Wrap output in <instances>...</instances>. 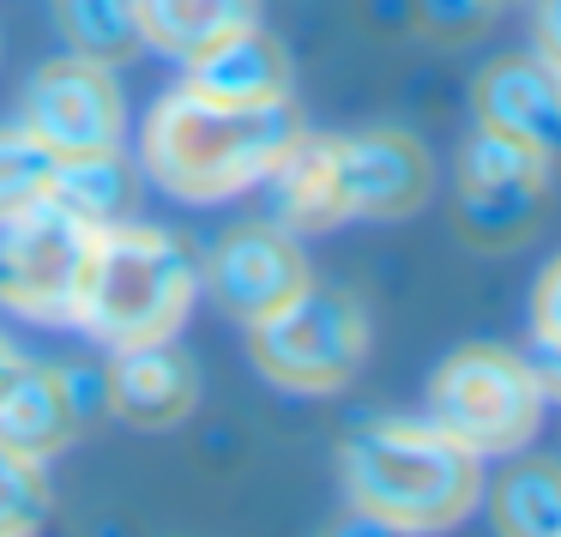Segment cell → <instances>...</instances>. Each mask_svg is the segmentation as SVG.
<instances>
[{
  "instance_id": "7402d4cb",
  "label": "cell",
  "mask_w": 561,
  "mask_h": 537,
  "mask_svg": "<svg viewBox=\"0 0 561 537\" xmlns=\"http://www.w3.org/2000/svg\"><path fill=\"white\" fill-rule=\"evenodd\" d=\"M61 375V399L73 411V423L85 429L91 416H110V375L103 368H55Z\"/></svg>"
},
{
  "instance_id": "ba28073f",
  "label": "cell",
  "mask_w": 561,
  "mask_h": 537,
  "mask_svg": "<svg viewBox=\"0 0 561 537\" xmlns=\"http://www.w3.org/2000/svg\"><path fill=\"white\" fill-rule=\"evenodd\" d=\"M206 284H211L224 315L254 327V320L278 315V308L314 278H308V254L296 248L290 230H278V224H242V230H230L211 248Z\"/></svg>"
},
{
  "instance_id": "7c38bea8",
  "label": "cell",
  "mask_w": 561,
  "mask_h": 537,
  "mask_svg": "<svg viewBox=\"0 0 561 537\" xmlns=\"http://www.w3.org/2000/svg\"><path fill=\"white\" fill-rule=\"evenodd\" d=\"M194 98L224 103V110H266V103H290V67H284V49L266 37L260 25L236 31V37L211 43L187 61V85Z\"/></svg>"
},
{
  "instance_id": "7a4b0ae2",
  "label": "cell",
  "mask_w": 561,
  "mask_h": 537,
  "mask_svg": "<svg viewBox=\"0 0 561 537\" xmlns=\"http://www.w3.org/2000/svg\"><path fill=\"white\" fill-rule=\"evenodd\" d=\"M296 134L302 122L290 103L224 110L194 91H170L146 122V170L182 199H224L266 182Z\"/></svg>"
},
{
  "instance_id": "5b68a950",
  "label": "cell",
  "mask_w": 561,
  "mask_h": 537,
  "mask_svg": "<svg viewBox=\"0 0 561 537\" xmlns=\"http://www.w3.org/2000/svg\"><path fill=\"white\" fill-rule=\"evenodd\" d=\"M248 356L284 392H339L368 356V315L351 290L302 284L278 315L248 327Z\"/></svg>"
},
{
  "instance_id": "8992f818",
  "label": "cell",
  "mask_w": 561,
  "mask_h": 537,
  "mask_svg": "<svg viewBox=\"0 0 561 537\" xmlns=\"http://www.w3.org/2000/svg\"><path fill=\"white\" fill-rule=\"evenodd\" d=\"M91 242L98 230L55 199H37L31 212L7 218L0 224V302L31 320H73Z\"/></svg>"
},
{
  "instance_id": "9a60e30c",
  "label": "cell",
  "mask_w": 561,
  "mask_h": 537,
  "mask_svg": "<svg viewBox=\"0 0 561 537\" xmlns=\"http://www.w3.org/2000/svg\"><path fill=\"white\" fill-rule=\"evenodd\" d=\"M134 7H139V37L151 49L175 55V61H194L199 49L260 25L254 0H134Z\"/></svg>"
},
{
  "instance_id": "d4e9b609",
  "label": "cell",
  "mask_w": 561,
  "mask_h": 537,
  "mask_svg": "<svg viewBox=\"0 0 561 537\" xmlns=\"http://www.w3.org/2000/svg\"><path fill=\"white\" fill-rule=\"evenodd\" d=\"M19 368H25V363H19V351H13L7 339H0V392H7V380H13Z\"/></svg>"
},
{
  "instance_id": "3957f363",
  "label": "cell",
  "mask_w": 561,
  "mask_h": 537,
  "mask_svg": "<svg viewBox=\"0 0 561 537\" xmlns=\"http://www.w3.org/2000/svg\"><path fill=\"white\" fill-rule=\"evenodd\" d=\"M194 296H199V266L175 236L151 230V224H110L91 242L73 320L85 332H98L103 344L127 351V344L175 339Z\"/></svg>"
},
{
  "instance_id": "30bf717a",
  "label": "cell",
  "mask_w": 561,
  "mask_h": 537,
  "mask_svg": "<svg viewBox=\"0 0 561 537\" xmlns=\"http://www.w3.org/2000/svg\"><path fill=\"white\" fill-rule=\"evenodd\" d=\"M556 85H561L556 67L525 61V55L483 67V79H477V127L556 158V146H561V91Z\"/></svg>"
},
{
  "instance_id": "4fadbf2b",
  "label": "cell",
  "mask_w": 561,
  "mask_h": 537,
  "mask_svg": "<svg viewBox=\"0 0 561 537\" xmlns=\"http://www.w3.org/2000/svg\"><path fill=\"white\" fill-rule=\"evenodd\" d=\"M272 206H278V230H327L344 224V158L339 139H308L296 134L290 151L272 163Z\"/></svg>"
},
{
  "instance_id": "d6986e66",
  "label": "cell",
  "mask_w": 561,
  "mask_h": 537,
  "mask_svg": "<svg viewBox=\"0 0 561 537\" xmlns=\"http://www.w3.org/2000/svg\"><path fill=\"white\" fill-rule=\"evenodd\" d=\"M55 163H61V158H55L31 127L0 134V224L19 218V212H31L37 199H49Z\"/></svg>"
},
{
  "instance_id": "cb8c5ba5",
  "label": "cell",
  "mask_w": 561,
  "mask_h": 537,
  "mask_svg": "<svg viewBox=\"0 0 561 537\" xmlns=\"http://www.w3.org/2000/svg\"><path fill=\"white\" fill-rule=\"evenodd\" d=\"M332 537H404V532H392L387 519H375V513H356V507H351L339 525H332Z\"/></svg>"
},
{
  "instance_id": "e0dca14e",
  "label": "cell",
  "mask_w": 561,
  "mask_h": 537,
  "mask_svg": "<svg viewBox=\"0 0 561 537\" xmlns=\"http://www.w3.org/2000/svg\"><path fill=\"white\" fill-rule=\"evenodd\" d=\"M55 19H61V37L73 43V55L98 67H115L139 49V7L134 0H55Z\"/></svg>"
},
{
  "instance_id": "52a82bcc",
  "label": "cell",
  "mask_w": 561,
  "mask_h": 537,
  "mask_svg": "<svg viewBox=\"0 0 561 537\" xmlns=\"http://www.w3.org/2000/svg\"><path fill=\"white\" fill-rule=\"evenodd\" d=\"M25 127L55 158H91V151H122V98H115L110 67L67 55L31 79Z\"/></svg>"
},
{
  "instance_id": "8fae6325",
  "label": "cell",
  "mask_w": 561,
  "mask_h": 537,
  "mask_svg": "<svg viewBox=\"0 0 561 537\" xmlns=\"http://www.w3.org/2000/svg\"><path fill=\"white\" fill-rule=\"evenodd\" d=\"M103 375H110V416H122L127 429H151V435H158V429H175L199 399L194 363H187L170 339L127 344V351L115 356V368H103Z\"/></svg>"
},
{
  "instance_id": "5bb4252c",
  "label": "cell",
  "mask_w": 561,
  "mask_h": 537,
  "mask_svg": "<svg viewBox=\"0 0 561 537\" xmlns=\"http://www.w3.org/2000/svg\"><path fill=\"white\" fill-rule=\"evenodd\" d=\"M73 411L61 399V375L55 368H19L0 392V447L19 459H49L73 441Z\"/></svg>"
},
{
  "instance_id": "44dd1931",
  "label": "cell",
  "mask_w": 561,
  "mask_h": 537,
  "mask_svg": "<svg viewBox=\"0 0 561 537\" xmlns=\"http://www.w3.org/2000/svg\"><path fill=\"white\" fill-rule=\"evenodd\" d=\"M411 13L416 31H428L440 43H465L495 19V0H411Z\"/></svg>"
},
{
  "instance_id": "ffe728a7",
  "label": "cell",
  "mask_w": 561,
  "mask_h": 537,
  "mask_svg": "<svg viewBox=\"0 0 561 537\" xmlns=\"http://www.w3.org/2000/svg\"><path fill=\"white\" fill-rule=\"evenodd\" d=\"M49 513V483H43L37 459L0 447V537H31Z\"/></svg>"
},
{
  "instance_id": "9c48e42d",
  "label": "cell",
  "mask_w": 561,
  "mask_h": 537,
  "mask_svg": "<svg viewBox=\"0 0 561 537\" xmlns=\"http://www.w3.org/2000/svg\"><path fill=\"white\" fill-rule=\"evenodd\" d=\"M344 212L351 218H404L428 199V158L411 134H356L339 139Z\"/></svg>"
},
{
  "instance_id": "277c9868",
  "label": "cell",
  "mask_w": 561,
  "mask_h": 537,
  "mask_svg": "<svg viewBox=\"0 0 561 537\" xmlns=\"http://www.w3.org/2000/svg\"><path fill=\"white\" fill-rule=\"evenodd\" d=\"M543 392H549V380L525 356L501 351V344H465L428 380L423 423L440 429L471 459H495V453H519L537 435Z\"/></svg>"
},
{
  "instance_id": "603a6c76",
  "label": "cell",
  "mask_w": 561,
  "mask_h": 537,
  "mask_svg": "<svg viewBox=\"0 0 561 537\" xmlns=\"http://www.w3.org/2000/svg\"><path fill=\"white\" fill-rule=\"evenodd\" d=\"M556 302H561V266H549L543 284H537V344H543V356H556V344H561Z\"/></svg>"
},
{
  "instance_id": "2e32d148",
  "label": "cell",
  "mask_w": 561,
  "mask_h": 537,
  "mask_svg": "<svg viewBox=\"0 0 561 537\" xmlns=\"http://www.w3.org/2000/svg\"><path fill=\"white\" fill-rule=\"evenodd\" d=\"M49 199L61 212H73L79 224H91V230H110V224H122L127 199H134V175H127L122 151L61 158L55 163V182H49Z\"/></svg>"
},
{
  "instance_id": "ac0fdd59",
  "label": "cell",
  "mask_w": 561,
  "mask_h": 537,
  "mask_svg": "<svg viewBox=\"0 0 561 537\" xmlns=\"http://www.w3.org/2000/svg\"><path fill=\"white\" fill-rule=\"evenodd\" d=\"M495 525H501V537H561L556 465L549 459L513 465V471L495 483Z\"/></svg>"
},
{
  "instance_id": "484cf974",
  "label": "cell",
  "mask_w": 561,
  "mask_h": 537,
  "mask_svg": "<svg viewBox=\"0 0 561 537\" xmlns=\"http://www.w3.org/2000/svg\"><path fill=\"white\" fill-rule=\"evenodd\" d=\"M495 7H501V0H495Z\"/></svg>"
},
{
  "instance_id": "6da1fadb",
  "label": "cell",
  "mask_w": 561,
  "mask_h": 537,
  "mask_svg": "<svg viewBox=\"0 0 561 537\" xmlns=\"http://www.w3.org/2000/svg\"><path fill=\"white\" fill-rule=\"evenodd\" d=\"M339 477L356 513H375L392 532H447L483 495V471L465 447H453L440 429L380 416L356 423L339 447Z\"/></svg>"
}]
</instances>
